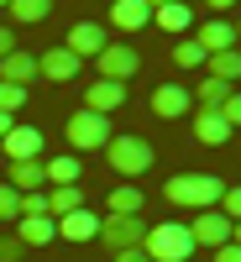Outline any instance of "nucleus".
<instances>
[{
	"label": "nucleus",
	"instance_id": "nucleus-42",
	"mask_svg": "<svg viewBox=\"0 0 241 262\" xmlns=\"http://www.w3.org/2000/svg\"><path fill=\"white\" fill-rule=\"evenodd\" d=\"M0 6H11V0H0Z\"/></svg>",
	"mask_w": 241,
	"mask_h": 262
},
{
	"label": "nucleus",
	"instance_id": "nucleus-17",
	"mask_svg": "<svg viewBox=\"0 0 241 262\" xmlns=\"http://www.w3.org/2000/svg\"><path fill=\"white\" fill-rule=\"evenodd\" d=\"M194 42L205 48V58H210V53H226V48H241V42H236V27H231V21H221V16H215V21H205Z\"/></svg>",
	"mask_w": 241,
	"mask_h": 262
},
{
	"label": "nucleus",
	"instance_id": "nucleus-12",
	"mask_svg": "<svg viewBox=\"0 0 241 262\" xmlns=\"http://www.w3.org/2000/svg\"><path fill=\"white\" fill-rule=\"evenodd\" d=\"M32 79H37V53H6L0 58V84H16V90H32Z\"/></svg>",
	"mask_w": 241,
	"mask_h": 262
},
{
	"label": "nucleus",
	"instance_id": "nucleus-21",
	"mask_svg": "<svg viewBox=\"0 0 241 262\" xmlns=\"http://www.w3.org/2000/svg\"><path fill=\"white\" fill-rule=\"evenodd\" d=\"M152 27H158V32H168V37H179V32H189V27H194V11L184 6V0H173V6L152 11Z\"/></svg>",
	"mask_w": 241,
	"mask_h": 262
},
{
	"label": "nucleus",
	"instance_id": "nucleus-31",
	"mask_svg": "<svg viewBox=\"0 0 241 262\" xmlns=\"http://www.w3.org/2000/svg\"><path fill=\"white\" fill-rule=\"evenodd\" d=\"M21 215H48V189H37V194H21Z\"/></svg>",
	"mask_w": 241,
	"mask_h": 262
},
{
	"label": "nucleus",
	"instance_id": "nucleus-33",
	"mask_svg": "<svg viewBox=\"0 0 241 262\" xmlns=\"http://www.w3.org/2000/svg\"><path fill=\"white\" fill-rule=\"evenodd\" d=\"M21 252H27V247H21V242H16V236H0V262H16Z\"/></svg>",
	"mask_w": 241,
	"mask_h": 262
},
{
	"label": "nucleus",
	"instance_id": "nucleus-11",
	"mask_svg": "<svg viewBox=\"0 0 241 262\" xmlns=\"http://www.w3.org/2000/svg\"><path fill=\"white\" fill-rule=\"evenodd\" d=\"M147 105H152V116H158V121H179L184 111H194V100H189L184 84H158Z\"/></svg>",
	"mask_w": 241,
	"mask_h": 262
},
{
	"label": "nucleus",
	"instance_id": "nucleus-26",
	"mask_svg": "<svg viewBox=\"0 0 241 262\" xmlns=\"http://www.w3.org/2000/svg\"><path fill=\"white\" fill-rule=\"evenodd\" d=\"M226 95H231V84H221V79H210V74H205V79H200V90H194L189 100L200 105V111H221Z\"/></svg>",
	"mask_w": 241,
	"mask_h": 262
},
{
	"label": "nucleus",
	"instance_id": "nucleus-13",
	"mask_svg": "<svg viewBox=\"0 0 241 262\" xmlns=\"http://www.w3.org/2000/svg\"><path fill=\"white\" fill-rule=\"evenodd\" d=\"M121 105H126V84H111V79H95L90 95H84V111H95V116H111Z\"/></svg>",
	"mask_w": 241,
	"mask_h": 262
},
{
	"label": "nucleus",
	"instance_id": "nucleus-37",
	"mask_svg": "<svg viewBox=\"0 0 241 262\" xmlns=\"http://www.w3.org/2000/svg\"><path fill=\"white\" fill-rule=\"evenodd\" d=\"M16 126V116H6V111H0V142H6V131Z\"/></svg>",
	"mask_w": 241,
	"mask_h": 262
},
{
	"label": "nucleus",
	"instance_id": "nucleus-25",
	"mask_svg": "<svg viewBox=\"0 0 241 262\" xmlns=\"http://www.w3.org/2000/svg\"><path fill=\"white\" fill-rule=\"evenodd\" d=\"M74 210H84L79 184H69V189H48V215H53V221H63V215H74Z\"/></svg>",
	"mask_w": 241,
	"mask_h": 262
},
{
	"label": "nucleus",
	"instance_id": "nucleus-39",
	"mask_svg": "<svg viewBox=\"0 0 241 262\" xmlns=\"http://www.w3.org/2000/svg\"><path fill=\"white\" fill-rule=\"evenodd\" d=\"M163 6H173V0H147V11H163Z\"/></svg>",
	"mask_w": 241,
	"mask_h": 262
},
{
	"label": "nucleus",
	"instance_id": "nucleus-19",
	"mask_svg": "<svg viewBox=\"0 0 241 262\" xmlns=\"http://www.w3.org/2000/svg\"><path fill=\"white\" fill-rule=\"evenodd\" d=\"M58 236H63V242H95V236H100V215H90V210L63 215V221H58Z\"/></svg>",
	"mask_w": 241,
	"mask_h": 262
},
{
	"label": "nucleus",
	"instance_id": "nucleus-22",
	"mask_svg": "<svg viewBox=\"0 0 241 262\" xmlns=\"http://www.w3.org/2000/svg\"><path fill=\"white\" fill-rule=\"evenodd\" d=\"M11 189H16V194H37V189H48L42 158H37V163H11Z\"/></svg>",
	"mask_w": 241,
	"mask_h": 262
},
{
	"label": "nucleus",
	"instance_id": "nucleus-16",
	"mask_svg": "<svg viewBox=\"0 0 241 262\" xmlns=\"http://www.w3.org/2000/svg\"><path fill=\"white\" fill-rule=\"evenodd\" d=\"M16 242L21 247H48V242H58V221H53V215H21Z\"/></svg>",
	"mask_w": 241,
	"mask_h": 262
},
{
	"label": "nucleus",
	"instance_id": "nucleus-8",
	"mask_svg": "<svg viewBox=\"0 0 241 262\" xmlns=\"http://www.w3.org/2000/svg\"><path fill=\"white\" fill-rule=\"evenodd\" d=\"M105 42H111L105 21H74V27H69V42H63V48H69V53L84 63V58H100V53H105Z\"/></svg>",
	"mask_w": 241,
	"mask_h": 262
},
{
	"label": "nucleus",
	"instance_id": "nucleus-4",
	"mask_svg": "<svg viewBox=\"0 0 241 262\" xmlns=\"http://www.w3.org/2000/svg\"><path fill=\"white\" fill-rule=\"evenodd\" d=\"M111 116H95V111H74L69 116V147L74 152H105V142H111Z\"/></svg>",
	"mask_w": 241,
	"mask_h": 262
},
{
	"label": "nucleus",
	"instance_id": "nucleus-40",
	"mask_svg": "<svg viewBox=\"0 0 241 262\" xmlns=\"http://www.w3.org/2000/svg\"><path fill=\"white\" fill-rule=\"evenodd\" d=\"M231 242H236V247H241V221H236V226H231Z\"/></svg>",
	"mask_w": 241,
	"mask_h": 262
},
{
	"label": "nucleus",
	"instance_id": "nucleus-14",
	"mask_svg": "<svg viewBox=\"0 0 241 262\" xmlns=\"http://www.w3.org/2000/svg\"><path fill=\"white\" fill-rule=\"evenodd\" d=\"M105 27H121V32H142V27H152L147 0H111V21H105Z\"/></svg>",
	"mask_w": 241,
	"mask_h": 262
},
{
	"label": "nucleus",
	"instance_id": "nucleus-38",
	"mask_svg": "<svg viewBox=\"0 0 241 262\" xmlns=\"http://www.w3.org/2000/svg\"><path fill=\"white\" fill-rule=\"evenodd\" d=\"M205 6H210V11H231L236 0H205Z\"/></svg>",
	"mask_w": 241,
	"mask_h": 262
},
{
	"label": "nucleus",
	"instance_id": "nucleus-7",
	"mask_svg": "<svg viewBox=\"0 0 241 262\" xmlns=\"http://www.w3.org/2000/svg\"><path fill=\"white\" fill-rule=\"evenodd\" d=\"M189 242H194V252H221L226 242H231V221H226V215L221 210H200V215H194V226H189Z\"/></svg>",
	"mask_w": 241,
	"mask_h": 262
},
{
	"label": "nucleus",
	"instance_id": "nucleus-5",
	"mask_svg": "<svg viewBox=\"0 0 241 262\" xmlns=\"http://www.w3.org/2000/svg\"><path fill=\"white\" fill-rule=\"evenodd\" d=\"M142 236H147V221H142V215H105L95 242H105V247H111V257H116V252L142 247Z\"/></svg>",
	"mask_w": 241,
	"mask_h": 262
},
{
	"label": "nucleus",
	"instance_id": "nucleus-36",
	"mask_svg": "<svg viewBox=\"0 0 241 262\" xmlns=\"http://www.w3.org/2000/svg\"><path fill=\"white\" fill-rule=\"evenodd\" d=\"M111 262H147V252H142V247H131V252H116Z\"/></svg>",
	"mask_w": 241,
	"mask_h": 262
},
{
	"label": "nucleus",
	"instance_id": "nucleus-28",
	"mask_svg": "<svg viewBox=\"0 0 241 262\" xmlns=\"http://www.w3.org/2000/svg\"><path fill=\"white\" fill-rule=\"evenodd\" d=\"M0 221H21V194L11 184H0Z\"/></svg>",
	"mask_w": 241,
	"mask_h": 262
},
{
	"label": "nucleus",
	"instance_id": "nucleus-30",
	"mask_svg": "<svg viewBox=\"0 0 241 262\" xmlns=\"http://www.w3.org/2000/svg\"><path fill=\"white\" fill-rule=\"evenodd\" d=\"M21 105H27V90H16V84H0V111H6V116H16Z\"/></svg>",
	"mask_w": 241,
	"mask_h": 262
},
{
	"label": "nucleus",
	"instance_id": "nucleus-20",
	"mask_svg": "<svg viewBox=\"0 0 241 262\" xmlns=\"http://www.w3.org/2000/svg\"><path fill=\"white\" fill-rule=\"evenodd\" d=\"M205 69H210V79H221V84H241V48H226V53H210L205 58Z\"/></svg>",
	"mask_w": 241,
	"mask_h": 262
},
{
	"label": "nucleus",
	"instance_id": "nucleus-24",
	"mask_svg": "<svg viewBox=\"0 0 241 262\" xmlns=\"http://www.w3.org/2000/svg\"><path fill=\"white\" fill-rule=\"evenodd\" d=\"M105 205H111V215H142L147 194H142L137 184H121V189H111V194H105Z\"/></svg>",
	"mask_w": 241,
	"mask_h": 262
},
{
	"label": "nucleus",
	"instance_id": "nucleus-32",
	"mask_svg": "<svg viewBox=\"0 0 241 262\" xmlns=\"http://www.w3.org/2000/svg\"><path fill=\"white\" fill-rule=\"evenodd\" d=\"M221 116L231 121V131L241 126V90H231V95H226V105H221Z\"/></svg>",
	"mask_w": 241,
	"mask_h": 262
},
{
	"label": "nucleus",
	"instance_id": "nucleus-6",
	"mask_svg": "<svg viewBox=\"0 0 241 262\" xmlns=\"http://www.w3.org/2000/svg\"><path fill=\"white\" fill-rule=\"evenodd\" d=\"M95 69H100V79H111V84H131V74L142 69V58H137L131 42H105V53L95 58Z\"/></svg>",
	"mask_w": 241,
	"mask_h": 262
},
{
	"label": "nucleus",
	"instance_id": "nucleus-3",
	"mask_svg": "<svg viewBox=\"0 0 241 262\" xmlns=\"http://www.w3.org/2000/svg\"><path fill=\"white\" fill-rule=\"evenodd\" d=\"M105 163H111L121 179H142L158 158H152V142L147 137H111V142H105Z\"/></svg>",
	"mask_w": 241,
	"mask_h": 262
},
{
	"label": "nucleus",
	"instance_id": "nucleus-9",
	"mask_svg": "<svg viewBox=\"0 0 241 262\" xmlns=\"http://www.w3.org/2000/svg\"><path fill=\"white\" fill-rule=\"evenodd\" d=\"M0 147H6V158H11V163H37V152L48 147V142H42V131H37V126H21V121H16V126L6 131V142H0Z\"/></svg>",
	"mask_w": 241,
	"mask_h": 262
},
{
	"label": "nucleus",
	"instance_id": "nucleus-10",
	"mask_svg": "<svg viewBox=\"0 0 241 262\" xmlns=\"http://www.w3.org/2000/svg\"><path fill=\"white\" fill-rule=\"evenodd\" d=\"M84 69V63L69 53V48H53V53H37V79L48 84H74V74Z\"/></svg>",
	"mask_w": 241,
	"mask_h": 262
},
{
	"label": "nucleus",
	"instance_id": "nucleus-2",
	"mask_svg": "<svg viewBox=\"0 0 241 262\" xmlns=\"http://www.w3.org/2000/svg\"><path fill=\"white\" fill-rule=\"evenodd\" d=\"M142 252H147V262H189V257H194L189 226H179V221H158V226H147Z\"/></svg>",
	"mask_w": 241,
	"mask_h": 262
},
{
	"label": "nucleus",
	"instance_id": "nucleus-18",
	"mask_svg": "<svg viewBox=\"0 0 241 262\" xmlns=\"http://www.w3.org/2000/svg\"><path fill=\"white\" fill-rule=\"evenodd\" d=\"M42 173H48V189H69V184H79V152H58V158H48L42 163Z\"/></svg>",
	"mask_w": 241,
	"mask_h": 262
},
{
	"label": "nucleus",
	"instance_id": "nucleus-27",
	"mask_svg": "<svg viewBox=\"0 0 241 262\" xmlns=\"http://www.w3.org/2000/svg\"><path fill=\"white\" fill-rule=\"evenodd\" d=\"M173 63H179V69H205V48L194 37H184L179 48H173Z\"/></svg>",
	"mask_w": 241,
	"mask_h": 262
},
{
	"label": "nucleus",
	"instance_id": "nucleus-1",
	"mask_svg": "<svg viewBox=\"0 0 241 262\" xmlns=\"http://www.w3.org/2000/svg\"><path fill=\"white\" fill-rule=\"evenodd\" d=\"M221 194H226V184L215 179V173H173V179L163 184V200H173V205H184V210H215L221 205Z\"/></svg>",
	"mask_w": 241,
	"mask_h": 262
},
{
	"label": "nucleus",
	"instance_id": "nucleus-34",
	"mask_svg": "<svg viewBox=\"0 0 241 262\" xmlns=\"http://www.w3.org/2000/svg\"><path fill=\"white\" fill-rule=\"evenodd\" d=\"M6 53H16V27L0 21V58H6Z\"/></svg>",
	"mask_w": 241,
	"mask_h": 262
},
{
	"label": "nucleus",
	"instance_id": "nucleus-29",
	"mask_svg": "<svg viewBox=\"0 0 241 262\" xmlns=\"http://www.w3.org/2000/svg\"><path fill=\"white\" fill-rule=\"evenodd\" d=\"M215 210H221L226 221L236 226V221H241V184H236V189H226V194H221V205H215Z\"/></svg>",
	"mask_w": 241,
	"mask_h": 262
},
{
	"label": "nucleus",
	"instance_id": "nucleus-35",
	"mask_svg": "<svg viewBox=\"0 0 241 262\" xmlns=\"http://www.w3.org/2000/svg\"><path fill=\"white\" fill-rule=\"evenodd\" d=\"M215 262H241V247H236V242H226L221 252H215Z\"/></svg>",
	"mask_w": 241,
	"mask_h": 262
},
{
	"label": "nucleus",
	"instance_id": "nucleus-41",
	"mask_svg": "<svg viewBox=\"0 0 241 262\" xmlns=\"http://www.w3.org/2000/svg\"><path fill=\"white\" fill-rule=\"evenodd\" d=\"M231 27H236V42H241V21H231Z\"/></svg>",
	"mask_w": 241,
	"mask_h": 262
},
{
	"label": "nucleus",
	"instance_id": "nucleus-23",
	"mask_svg": "<svg viewBox=\"0 0 241 262\" xmlns=\"http://www.w3.org/2000/svg\"><path fill=\"white\" fill-rule=\"evenodd\" d=\"M11 27H37V21L53 16V0H11Z\"/></svg>",
	"mask_w": 241,
	"mask_h": 262
},
{
	"label": "nucleus",
	"instance_id": "nucleus-15",
	"mask_svg": "<svg viewBox=\"0 0 241 262\" xmlns=\"http://www.w3.org/2000/svg\"><path fill=\"white\" fill-rule=\"evenodd\" d=\"M194 142L226 147V142H231V121H226L221 111H194Z\"/></svg>",
	"mask_w": 241,
	"mask_h": 262
}]
</instances>
